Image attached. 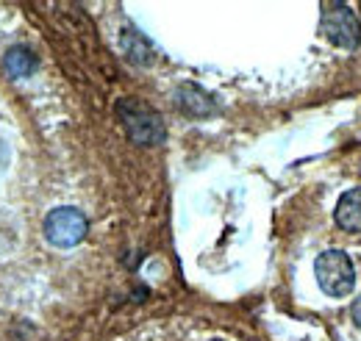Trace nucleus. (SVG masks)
Returning <instances> with one entry per match:
<instances>
[{
	"mask_svg": "<svg viewBox=\"0 0 361 341\" xmlns=\"http://www.w3.org/2000/svg\"><path fill=\"white\" fill-rule=\"evenodd\" d=\"M117 120L123 123V128L128 133V139L139 144V147H153L161 144L167 139V128L164 120L156 108H150L147 103L134 100V97H123L117 100Z\"/></svg>",
	"mask_w": 361,
	"mask_h": 341,
	"instance_id": "1",
	"label": "nucleus"
},
{
	"mask_svg": "<svg viewBox=\"0 0 361 341\" xmlns=\"http://www.w3.org/2000/svg\"><path fill=\"white\" fill-rule=\"evenodd\" d=\"M314 278L328 297H348L356 289V266L348 253L325 250L314 261Z\"/></svg>",
	"mask_w": 361,
	"mask_h": 341,
	"instance_id": "2",
	"label": "nucleus"
},
{
	"mask_svg": "<svg viewBox=\"0 0 361 341\" xmlns=\"http://www.w3.org/2000/svg\"><path fill=\"white\" fill-rule=\"evenodd\" d=\"M45 239L53 247H61V250H70L75 244H81L87 239V230H90V222L87 216L73 209V206H59L45 216Z\"/></svg>",
	"mask_w": 361,
	"mask_h": 341,
	"instance_id": "3",
	"label": "nucleus"
},
{
	"mask_svg": "<svg viewBox=\"0 0 361 341\" xmlns=\"http://www.w3.org/2000/svg\"><path fill=\"white\" fill-rule=\"evenodd\" d=\"M322 34L342 50H356L361 44V23L356 11L345 3H322Z\"/></svg>",
	"mask_w": 361,
	"mask_h": 341,
	"instance_id": "4",
	"label": "nucleus"
},
{
	"mask_svg": "<svg viewBox=\"0 0 361 341\" xmlns=\"http://www.w3.org/2000/svg\"><path fill=\"white\" fill-rule=\"evenodd\" d=\"M173 100H176L180 114H186L192 120H206V117H212L217 111L214 97L197 84H180L176 89V94H173Z\"/></svg>",
	"mask_w": 361,
	"mask_h": 341,
	"instance_id": "5",
	"label": "nucleus"
},
{
	"mask_svg": "<svg viewBox=\"0 0 361 341\" xmlns=\"http://www.w3.org/2000/svg\"><path fill=\"white\" fill-rule=\"evenodd\" d=\"M334 219L342 230L348 233H361V189H348L336 209H334Z\"/></svg>",
	"mask_w": 361,
	"mask_h": 341,
	"instance_id": "6",
	"label": "nucleus"
},
{
	"mask_svg": "<svg viewBox=\"0 0 361 341\" xmlns=\"http://www.w3.org/2000/svg\"><path fill=\"white\" fill-rule=\"evenodd\" d=\"M3 70H6V75L8 78H28L31 73H37V56L28 50V47H23V44H14V47H8L6 50V56H3Z\"/></svg>",
	"mask_w": 361,
	"mask_h": 341,
	"instance_id": "7",
	"label": "nucleus"
},
{
	"mask_svg": "<svg viewBox=\"0 0 361 341\" xmlns=\"http://www.w3.org/2000/svg\"><path fill=\"white\" fill-rule=\"evenodd\" d=\"M120 47H123L126 58L134 61V64H150V58H153V47H150V42H147L142 34H136L134 28H128V31L123 34Z\"/></svg>",
	"mask_w": 361,
	"mask_h": 341,
	"instance_id": "8",
	"label": "nucleus"
},
{
	"mask_svg": "<svg viewBox=\"0 0 361 341\" xmlns=\"http://www.w3.org/2000/svg\"><path fill=\"white\" fill-rule=\"evenodd\" d=\"M350 316H353V322H356V328H361V297L353 302V308H350Z\"/></svg>",
	"mask_w": 361,
	"mask_h": 341,
	"instance_id": "9",
	"label": "nucleus"
},
{
	"mask_svg": "<svg viewBox=\"0 0 361 341\" xmlns=\"http://www.w3.org/2000/svg\"><path fill=\"white\" fill-rule=\"evenodd\" d=\"M214 341H223V339H214Z\"/></svg>",
	"mask_w": 361,
	"mask_h": 341,
	"instance_id": "10",
	"label": "nucleus"
}]
</instances>
